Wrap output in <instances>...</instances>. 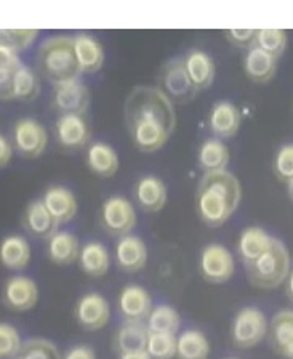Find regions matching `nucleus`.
<instances>
[{
    "label": "nucleus",
    "instance_id": "f8f14e48",
    "mask_svg": "<svg viewBox=\"0 0 293 359\" xmlns=\"http://www.w3.org/2000/svg\"><path fill=\"white\" fill-rule=\"evenodd\" d=\"M90 90L81 79L64 83H58L53 90L52 103L61 114L83 116L90 106Z\"/></svg>",
    "mask_w": 293,
    "mask_h": 359
},
{
    "label": "nucleus",
    "instance_id": "2eb2a0df",
    "mask_svg": "<svg viewBox=\"0 0 293 359\" xmlns=\"http://www.w3.org/2000/svg\"><path fill=\"white\" fill-rule=\"evenodd\" d=\"M55 137L64 149H81L90 143L92 130L86 116L61 114L55 122Z\"/></svg>",
    "mask_w": 293,
    "mask_h": 359
},
{
    "label": "nucleus",
    "instance_id": "2f4dec72",
    "mask_svg": "<svg viewBox=\"0 0 293 359\" xmlns=\"http://www.w3.org/2000/svg\"><path fill=\"white\" fill-rule=\"evenodd\" d=\"M149 332L156 334H175L178 335L179 325H182V316L177 311V308L167 303L152 306L148 319H146Z\"/></svg>",
    "mask_w": 293,
    "mask_h": 359
},
{
    "label": "nucleus",
    "instance_id": "c03bdc74",
    "mask_svg": "<svg viewBox=\"0 0 293 359\" xmlns=\"http://www.w3.org/2000/svg\"><path fill=\"white\" fill-rule=\"evenodd\" d=\"M11 156H13V144L7 137L0 133V168L8 165Z\"/></svg>",
    "mask_w": 293,
    "mask_h": 359
},
{
    "label": "nucleus",
    "instance_id": "09e8293b",
    "mask_svg": "<svg viewBox=\"0 0 293 359\" xmlns=\"http://www.w3.org/2000/svg\"><path fill=\"white\" fill-rule=\"evenodd\" d=\"M15 359H26V358H22V356H18V358H15Z\"/></svg>",
    "mask_w": 293,
    "mask_h": 359
},
{
    "label": "nucleus",
    "instance_id": "412c9836",
    "mask_svg": "<svg viewBox=\"0 0 293 359\" xmlns=\"http://www.w3.org/2000/svg\"><path fill=\"white\" fill-rule=\"evenodd\" d=\"M31 244L25 236L8 234L0 241V265L11 271H21L31 263Z\"/></svg>",
    "mask_w": 293,
    "mask_h": 359
},
{
    "label": "nucleus",
    "instance_id": "e433bc0d",
    "mask_svg": "<svg viewBox=\"0 0 293 359\" xmlns=\"http://www.w3.org/2000/svg\"><path fill=\"white\" fill-rule=\"evenodd\" d=\"M22 344L20 330L13 324L0 323V359L18 358Z\"/></svg>",
    "mask_w": 293,
    "mask_h": 359
},
{
    "label": "nucleus",
    "instance_id": "dca6fc26",
    "mask_svg": "<svg viewBox=\"0 0 293 359\" xmlns=\"http://www.w3.org/2000/svg\"><path fill=\"white\" fill-rule=\"evenodd\" d=\"M135 204L148 213L161 212L167 204L168 191L163 180L156 175H143L133 187Z\"/></svg>",
    "mask_w": 293,
    "mask_h": 359
},
{
    "label": "nucleus",
    "instance_id": "de8ad7c7",
    "mask_svg": "<svg viewBox=\"0 0 293 359\" xmlns=\"http://www.w3.org/2000/svg\"><path fill=\"white\" fill-rule=\"evenodd\" d=\"M287 194H289L290 201L293 202V178L287 182Z\"/></svg>",
    "mask_w": 293,
    "mask_h": 359
},
{
    "label": "nucleus",
    "instance_id": "4468645a",
    "mask_svg": "<svg viewBox=\"0 0 293 359\" xmlns=\"http://www.w3.org/2000/svg\"><path fill=\"white\" fill-rule=\"evenodd\" d=\"M114 260L123 273L142 271L148 263V245L137 234L122 236L114 247Z\"/></svg>",
    "mask_w": 293,
    "mask_h": 359
},
{
    "label": "nucleus",
    "instance_id": "6e6552de",
    "mask_svg": "<svg viewBox=\"0 0 293 359\" xmlns=\"http://www.w3.org/2000/svg\"><path fill=\"white\" fill-rule=\"evenodd\" d=\"M236 260L228 247L212 243L205 245L199 257V273L207 283L224 284L234 276Z\"/></svg>",
    "mask_w": 293,
    "mask_h": 359
},
{
    "label": "nucleus",
    "instance_id": "0eeeda50",
    "mask_svg": "<svg viewBox=\"0 0 293 359\" xmlns=\"http://www.w3.org/2000/svg\"><path fill=\"white\" fill-rule=\"evenodd\" d=\"M100 224L106 233L116 236V238L132 234L135 226H137L135 204L123 196H109L101 204Z\"/></svg>",
    "mask_w": 293,
    "mask_h": 359
},
{
    "label": "nucleus",
    "instance_id": "c756f323",
    "mask_svg": "<svg viewBox=\"0 0 293 359\" xmlns=\"http://www.w3.org/2000/svg\"><path fill=\"white\" fill-rule=\"evenodd\" d=\"M229 157V148L224 144L223 140L213 137L207 138L200 144L199 153H197V164L204 170V173L226 170Z\"/></svg>",
    "mask_w": 293,
    "mask_h": 359
},
{
    "label": "nucleus",
    "instance_id": "7ed1b4c3",
    "mask_svg": "<svg viewBox=\"0 0 293 359\" xmlns=\"http://www.w3.org/2000/svg\"><path fill=\"white\" fill-rule=\"evenodd\" d=\"M37 69L53 86L77 81L82 72L76 58L72 37L53 36L45 39L37 52Z\"/></svg>",
    "mask_w": 293,
    "mask_h": 359
},
{
    "label": "nucleus",
    "instance_id": "ddd939ff",
    "mask_svg": "<svg viewBox=\"0 0 293 359\" xmlns=\"http://www.w3.org/2000/svg\"><path fill=\"white\" fill-rule=\"evenodd\" d=\"M152 306L151 294L138 284L125 285L117 297V310L123 321L146 323Z\"/></svg>",
    "mask_w": 293,
    "mask_h": 359
},
{
    "label": "nucleus",
    "instance_id": "58836bf2",
    "mask_svg": "<svg viewBox=\"0 0 293 359\" xmlns=\"http://www.w3.org/2000/svg\"><path fill=\"white\" fill-rule=\"evenodd\" d=\"M273 172L280 182H289L293 178V144L280 146L273 159Z\"/></svg>",
    "mask_w": 293,
    "mask_h": 359
},
{
    "label": "nucleus",
    "instance_id": "a211bd4d",
    "mask_svg": "<svg viewBox=\"0 0 293 359\" xmlns=\"http://www.w3.org/2000/svg\"><path fill=\"white\" fill-rule=\"evenodd\" d=\"M42 202L45 207H47V210L52 213V217L58 224L69 223L74 220L77 215V198L76 194L66 187L55 184V187L47 188L42 196Z\"/></svg>",
    "mask_w": 293,
    "mask_h": 359
},
{
    "label": "nucleus",
    "instance_id": "49530a36",
    "mask_svg": "<svg viewBox=\"0 0 293 359\" xmlns=\"http://www.w3.org/2000/svg\"><path fill=\"white\" fill-rule=\"evenodd\" d=\"M119 359H151L146 351L142 353H127V355H119Z\"/></svg>",
    "mask_w": 293,
    "mask_h": 359
},
{
    "label": "nucleus",
    "instance_id": "423d86ee",
    "mask_svg": "<svg viewBox=\"0 0 293 359\" xmlns=\"http://www.w3.org/2000/svg\"><path fill=\"white\" fill-rule=\"evenodd\" d=\"M268 318L260 308L244 306L236 313L231 324V340L240 350H249L268 335Z\"/></svg>",
    "mask_w": 293,
    "mask_h": 359
},
{
    "label": "nucleus",
    "instance_id": "4be33fe9",
    "mask_svg": "<svg viewBox=\"0 0 293 359\" xmlns=\"http://www.w3.org/2000/svg\"><path fill=\"white\" fill-rule=\"evenodd\" d=\"M86 164L95 175L109 178L119 170V154L111 144L104 142H93L88 144L86 153Z\"/></svg>",
    "mask_w": 293,
    "mask_h": 359
},
{
    "label": "nucleus",
    "instance_id": "4c0bfd02",
    "mask_svg": "<svg viewBox=\"0 0 293 359\" xmlns=\"http://www.w3.org/2000/svg\"><path fill=\"white\" fill-rule=\"evenodd\" d=\"M37 36L39 31L36 29H0V43L20 53L31 47Z\"/></svg>",
    "mask_w": 293,
    "mask_h": 359
},
{
    "label": "nucleus",
    "instance_id": "f257e3e1",
    "mask_svg": "<svg viewBox=\"0 0 293 359\" xmlns=\"http://www.w3.org/2000/svg\"><path fill=\"white\" fill-rule=\"evenodd\" d=\"M125 123L133 144L143 153H154L177 128L175 104L157 87H135L125 100Z\"/></svg>",
    "mask_w": 293,
    "mask_h": 359
},
{
    "label": "nucleus",
    "instance_id": "39448f33",
    "mask_svg": "<svg viewBox=\"0 0 293 359\" xmlns=\"http://www.w3.org/2000/svg\"><path fill=\"white\" fill-rule=\"evenodd\" d=\"M157 88L175 104H186L199 93L186 72L183 56H177L162 65L157 76Z\"/></svg>",
    "mask_w": 293,
    "mask_h": 359
},
{
    "label": "nucleus",
    "instance_id": "1a4fd4ad",
    "mask_svg": "<svg viewBox=\"0 0 293 359\" xmlns=\"http://www.w3.org/2000/svg\"><path fill=\"white\" fill-rule=\"evenodd\" d=\"M48 135L41 122L32 117H22L15 122L11 130V144L26 159H37L43 154Z\"/></svg>",
    "mask_w": 293,
    "mask_h": 359
},
{
    "label": "nucleus",
    "instance_id": "a878e982",
    "mask_svg": "<svg viewBox=\"0 0 293 359\" xmlns=\"http://www.w3.org/2000/svg\"><path fill=\"white\" fill-rule=\"evenodd\" d=\"M149 329L146 323L123 321L114 335V348L119 355L146 351Z\"/></svg>",
    "mask_w": 293,
    "mask_h": 359
},
{
    "label": "nucleus",
    "instance_id": "37998d69",
    "mask_svg": "<svg viewBox=\"0 0 293 359\" xmlns=\"http://www.w3.org/2000/svg\"><path fill=\"white\" fill-rule=\"evenodd\" d=\"M15 72L0 71V98H2V100H13V76H15Z\"/></svg>",
    "mask_w": 293,
    "mask_h": 359
},
{
    "label": "nucleus",
    "instance_id": "5701e85b",
    "mask_svg": "<svg viewBox=\"0 0 293 359\" xmlns=\"http://www.w3.org/2000/svg\"><path fill=\"white\" fill-rule=\"evenodd\" d=\"M74 42V52L81 72L93 74L98 72L104 65V48L98 39L90 34H77L72 37Z\"/></svg>",
    "mask_w": 293,
    "mask_h": 359
},
{
    "label": "nucleus",
    "instance_id": "a19ab883",
    "mask_svg": "<svg viewBox=\"0 0 293 359\" xmlns=\"http://www.w3.org/2000/svg\"><path fill=\"white\" fill-rule=\"evenodd\" d=\"M22 66L20 60V53H16L15 50H11L5 45L0 43V71L5 72H15Z\"/></svg>",
    "mask_w": 293,
    "mask_h": 359
},
{
    "label": "nucleus",
    "instance_id": "473e14b6",
    "mask_svg": "<svg viewBox=\"0 0 293 359\" xmlns=\"http://www.w3.org/2000/svg\"><path fill=\"white\" fill-rule=\"evenodd\" d=\"M41 93V82L29 66L22 65L13 76V100L31 103Z\"/></svg>",
    "mask_w": 293,
    "mask_h": 359
},
{
    "label": "nucleus",
    "instance_id": "9d476101",
    "mask_svg": "<svg viewBox=\"0 0 293 359\" xmlns=\"http://www.w3.org/2000/svg\"><path fill=\"white\" fill-rule=\"evenodd\" d=\"M39 302V285L25 274H15L4 283L2 303L10 311L26 313L36 308Z\"/></svg>",
    "mask_w": 293,
    "mask_h": 359
},
{
    "label": "nucleus",
    "instance_id": "cd10ccee",
    "mask_svg": "<svg viewBox=\"0 0 293 359\" xmlns=\"http://www.w3.org/2000/svg\"><path fill=\"white\" fill-rule=\"evenodd\" d=\"M82 244L71 231H56L47 239V255L55 265H71L79 260Z\"/></svg>",
    "mask_w": 293,
    "mask_h": 359
},
{
    "label": "nucleus",
    "instance_id": "a18cd8bd",
    "mask_svg": "<svg viewBox=\"0 0 293 359\" xmlns=\"http://www.w3.org/2000/svg\"><path fill=\"white\" fill-rule=\"evenodd\" d=\"M285 295L293 303V269H290L289 276L285 279Z\"/></svg>",
    "mask_w": 293,
    "mask_h": 359
},
{
    "label": "nucleus",
    "instance_id": "c85d7f7f",
    "mask_svg": "<svg viewBox=\"0 0 293 359\" xmlns=\"http://www.w3.org/2000/svg\"><path fill=\"white\" fill-rule=\"evenodd\" d=\"M278 69V60L257 47H250L244 56V71L250 81L266 83L271 81Z\"/></svg>",
    "mask_w": 293,
    "mask_h": 359
},
{
    "label": "nucleus",
    "instance_id": "6ab92c4d",
    "mask_svg": "<svg viewBox=\"0 0 293 359\" xmlns=\"http://www.w3.org/2000/svg\"><path fill=\"white\" fill-rule=\"evenodd\" d=\"M21 223L22 228H25L27 233L39 239L52 238L60 228V224L56 223L52 213L47 210V207H45L42 199L31 201L29 204L26 205V209L22 212L21 217Z\"/></svg>",
    "mask_w": 293,
    "mask_h": 359
},
{
    "label": "nucleus",
    "instance_id": "9b49d317",
    "mask_svg": "<svg viewBox=\"0 0 293 359\" xmlns=\"http://www.w3.org/2000/svg\"><path fill=\"white\" fill-rule=\"evenodd\" d=\"M74 318L77 324L86 330L103 329L111 319L109 302L100 292H87L76 303Z\"/></svg>",
    "mask_w": 293,
    "mask_h": 359
},
{
    "label": "nucleus",
    "instance_id": "8fccbe9b",
    "mask_svg": "<svg viewBox=\"0 0 293 359\" xmlns=\"http://www.w3.org/2000/svg\"><path fill=\"white\" fill-rule=\"evenodd\" d=\"M226 359H238V358H226Z\"/></svg>",
    "mask_w": 293,
    "mask_h": 359
},
{
    "label": "nucleus",
    "instance_id": "f03ea898",
    "mask_svg": "<svg viewBox=\"0 0 293 359\" xmlns=\"http://www.w3.org/2000/svg\"><path fill=\"white\" fill-rule=\"evenodd\" d=\"M240 198L242 188L234 173L229 170L207 172L197 184V215L207 226H222L238 210Z\"/></svg>",
    "mask_w": 293,
    "mask_h": 359
},
{
    "label": "nucleus",
    "instance_id": "ea45409f",
    "mask_svg": "<svg viewBox=\"0 0 293 359\" xmlns=\"http://www.w3.org/2000/svg\"><path fill=\"white\" fill-rule=\"evenodd\" d=\"M228 41L240 48H250L255 42L257 29H228L226 32Z\"/></svg>",
    "mask_w": 293,
    "mask_h": 359
},
{
    "label": "nucleus",
    "instance_id": "c9c22d12",
    "mask_svg": "<svg viewBox=\"0 0 293 359\" xmlns=\"http://www.w3.org/2000/svg\"><path fill=\"white\" fill-rule=\"evenodd\" d=\"M20 356L26 359H63L58 346L53 341L41 337H34V339L26 340L22 344Z\"/></svg>",
    "mask_w": 293,
    "mask_h": 359
},
{
    "label": "nucleus",
    "instance_id": "b1692460",
    "mask_svg": "<svg viewBox=\"0 0 293 359\" xmlns=\"http://www.w3.org/2000/svg\"><path fill=\"white\" fill-rule=\"evenodd\" d=\"M274 238L260 226H247L240 231L238 239V255L245 265H250L260 258L273 245Z\"/></svg>",
    "mask_w": 293,
    "mask_h": 359
},
{
    "label": "nucleus",
    "instance_id": "f3484780",
    "mask_svg": "<svg viewBox=\"0 0 293 359\" xmlns=\"http://www.w3.org/2000/svg\"><path fill=\"white\" fill-rule=\"evenodd\" d=\"M240 111L234 103L228 100H219L212 106L208 112V130H210L215 138H231L239 132L240 128Z\"/></svg>",
    "mask_w": 293,
    "mask_h": 359
},
{
    "label": "nucleus",
    "instance_id": "aec40b11",
    "mask_svg": "<svg viewBox=\"0 0 293 359\" xmlns=\"http://www.w3.org/2000/svg\"><path fill=\"white\" fill-rule=\"evenodd\" d=\"M183 63L197 92L207 90L215 81V63L204 50L193 48L186 52L183 55Z\"/></svg>",
    "mask_w": 293,
    "mask_h": 359
},
{
    "label": "nucleus",
    "instance_id": "79ce46f5",
    "mask_svg": "<svg viewBox=\"0 0 293 359\" xmlns=\"http://www.w3.org/2000/svg\"><path fill=\"white\" fill-rule=\"evenodd\" d=\"M63 359H97V353L88 345H74L64 353Z\"/></svg>",
    "mask_w": 293,
    "mask_h": 359
},
{
    "label": "nucleus",
    "instance_id": "f704fd0d",
    "mask_svg": "<svg viewBox=\"0 0 293 359\" xmlns=\"http://www.w3.org/2000/svg\"><path fill=\"white\" fill-rule=\"evenodd\" d=\"M146 353L151 359H173L177 358V335L149 332Z\"/></svg>",
    "mask_w": 293,
    "mask_h": 359
},
{
    "label": "nucleus",
    "instance_id": "20e7f679",
    "mask_svg": "<svg viewBox=\"0 0 293 359\" xmlns=\"http://www.w3.org/2000/svg\"><path fill=\"white\" fill-rule=\"evenodd\" d=\"M249 283L258 289H274L285 283L290 273V254L282 241H273L268 252L257 258L250 265H245Z\"/></svg>",
    "mask_w": 293,
    "mask_h": 359
},
{
    "label": "nucleus",
    "instance_id": "bb28decb",
    "mask_svg": "<svg viewBox=\"0 0 293 359\" xmlns=\"http://www.w3.org/2000/svg\"><path fill=\"white\" fill-rule=\"evenodd\" d=\"M77 263L87 276L103 278L111 268V254L100 241H88L82 245Z\"/></svg>",
    "mask_w": 293,
    "mask_h": 359
},
{
    "label": "nucleus",
    "instance_id": "72a5a7b5",
    "mask_svg": "<svg viewBox=\"0 0 293 359\" xmlns=\"http://www.w3.org/2000/svg\"><path fill=\"white\" fill-rule=\"evenodd\" d=\"M253 47L263 50L279 60L287 47V32L282 29H257Z\"/></svg>",
    "mask_w": 293,
    "mask_h": 359
},
{
    "label": "nucleus",
    "instance_id": "7c9ffc66",
    "mask_svg": "<svg viewBox=\"0 0 293 359\" xmlns=\"http://www.w3.org/2000/svg\"><path fill=\"white\" fill-rule=\"evenodd\" d=\"M210 341L202 330L186 329L177 335V358L178 359H208Z\"/></svg>",
    "mask_w": 293,
    "mask_h": 359
},
{
    "label": "nucleus",
    "instance_id": "393cba45",
    "mask_svg": "<svg viewBox=\"0 0 293 359\" xmlns=\"http://www.w3.org/2000/svg\"><path fill=\"white\" fill-rule=\"evenodd\" d=\"M269 341L279 355L293 359V310H282L271 318L268 329Z\"/></svg>",
    "mask_w": 293,
    "mask_h": 359
}]
</instances>
